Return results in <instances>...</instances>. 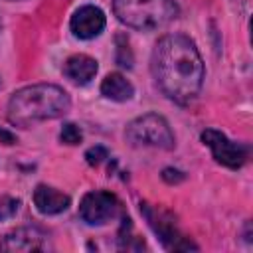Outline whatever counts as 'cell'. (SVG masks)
Listing matches in <instances>:
<instances>
[{"instance_id":"6da1fadb","label":"cell","mask_w":253,"mask_h":253,"mask_svg":"<svg viewBox=\"0 0 253 253\" xmlns=\"http://www.w3.org/2000/svg\"><path fill=\"white\" fill-rule=\"evenodd\" d=\"M152 73L160 91L186 105L202 89L204 61L196 43L184 34H168L158 40L152 51Z\"/></svg>"},{"instance_id":"7a4b0ae2","label":"cell","mask_w":253,"mask_h":253,"mask_svg":"<svg viewBox=\"0 0 253 253\" xmlns=\"http://www.w3.org/2000/svg\"><path fill=\"white\" fill-rule=\"evenodd\" d=\"M69 95L51 83H38L16 91L8 101V121L14 126H34L42 121H51L69 111Z\"/></svg>"},{"instance_id":"3957f363","label":"cell","mask_w":253,"mask_h":253,"mask_svg":"<svg viewBox=\"0 0 253 253\" xmlns=\"http://www.w3.org/2000/svg\"><path fill=\"white\" fill-rule=\"evenodd\" d=\"M119 22L134 30H158L178 16L174 0H113Z\"/></svg>"},{"instance_id":"277c9868","label":"cell","mask_w":253,"mask_h":253,"mask_svg":"<svg viewBox=\"0 0 253 253\" xmlns=\"http://www.w3.org/2000/svg\"><path fill=\"white\" fill-rule=\"evenodd\" d=\"M126 138L132 144L140 146H154L164 150L174 148V134L170 130L168 121L156 113H148L134 119L126 126Z\"/></svg>"},{"instance_id":"5b68a950","label":"cell","mask_w":253,"mask_h":253,"mask_svg":"<svg viewBox=\"0 0 253 253\" xmlns=\"http://www.w3.org/2000/svg\"><path fill=\"white\" fill-rule=\"evenodd\" d=\"M140 211L146 217V221L152 227V231L158 235V239L166 247H170V249H196V245H192L178 231L174 217L166 210H162L158 206H150V204H140Z\"/></svg>"},{"instance_id":"8992f818","label":"cell","mask_w":253,"mask_h":253,"mask_svg":"<svg viewBox=\"0 0 253 253\" xmlns=\"http://www.w3.org/2000/svg\"><path fill=\"white\" fill-rule=\"evenodd\" d=\"M121 211V202L111 192H89L83 196L79 204V215L89 225H103L111 219H115Z\"/></svg>"},{"instance_id":"52a82bcc","label":"cell","mask_w":253,"mask_h":253,"mask_svg":"<svg viewBox=\"0 0 253 253\" xmlns=\"http://www.w3.org/2000/svg\"><path fill=\"white\" fill-rule=\"evenodd\" d=\"M202 140L204 144L210 146L213 158L227 166V168H241L245 162H247V156H249V148L239 144V142H233L229 140L223 132L215 130V128H208L202 132Z\"/></svg>"},{"instance_id":"ba28073f","label":"cell","mask_w":253,"mask_h":253,"mask_svg":"<svg viewBox=\"0 0 253 253\" xmlns=\"http://www.w3.org/2000/svg\"><path fill=\"white\" fill-rule=\"evenodd\" d=\"M105 28V14L97 6H81L71 18V32L79 40H91Z\"/></svg>"},{"instance_id":"9c48e42d","label":"cell","mask_w":253,"mask_h":253,"mask_svg":"<svg viewBox=\"0 0 253 253\" xmlns=\"http://www.w3.org/2000/svg\"><path fill=\"white\" fill-rule=\"evenodd\" d=\"M2 251H42L45 249V235L34 227H20L4 237Z\"/></svg>"},{"instance_id":"30bf717a","label":"cell","mask_w":253,"mask_h":253,"mask_svg":"<svg viewBox=\"0 0 253 253\" xmlns=\"http://www.w3.org/2000/svg\"><path fill=\"white\" fill-rule=\"evenodd\" d=\"M34 204L42 213L53 215V213H61L63 210H67L71 204V198L51 186L40 184L34 192Z\"/></svg>"},{"instance_id":"8fae6325","label":"cell","mask_w":253,"mask_h":253,"mask_svg":"<svg viewBox=\"0 0 253 253\" xmlns=\"http://www.w3.org/2000/svg\"><path fill=\"white\" fill-rule=\"evenodd\" d=\"M63 73L67 79H71L73 83H79V85H85L89 83L95 73H97V61L85 53H77V55H71L65 65H63Z\"/></svg>"},{"instance_id":"7c38bea8","label":"cell","mask_w":253,"mask_h":253,"mask_svg":"<svg viewBox=\"0 0 253 253\" xmlns=\"http://www.w3.org/2000/svg\"><path fill=\"white\" fill-rule=\"evenodd\" d=\"M101 93H103V97H107L111 101L123 103L134 95V87L121 73H109L101 83Z\"/></svg>"},{"instance_id":"4fadbf2b","label":"cell","mask_w":253,"mask_h":253,"mask_svg":"<svg viewBox=\"0 0 253 253\" xmlns=\"http://www.w3.org/2000/svg\"><path fill=\"white\" fill-rule=\"evenodd\" d=\"M59 138H61V142H65V144H79L81 138H83V134H81V128H79L77 125L67 123V125H63V128H61V132H59Z\"/></svg>"},{"instance_id":"5bb4252c","label":"cell","mask_w":253,"mask_h":253,"mask_svg":"<svg viewBox=\"0 0 253 253\" xmlns=\"http://www.w3.org/2000/svg\"><path fill=\"white\" fill-rule=\"evenodd\" d=\"M18 206H20V200H14V198H10V196L0 198V219L12 217V215L18 211Z\"/></svg>"},{"instance_id":"9a60e30c","label":"cell","mask_w":253,"mask_h":253,"mask_svg":"<svg viewBox=\"0 0 253 253\" xmlns=\"http://www.w3.org/2000/svg\"><path fill=\"white\" fill-rule=\"evenodd\" d=\"M85 158H87V162H89L91 166H97V164H101V162L107 158V150H105L103 146H93V148H89V150L85 152Z\"/></svg>"},{"instance_id":"2e32d148","label":"cell","mask_w":253,"mask_h":253,"mask_svg":"<svg viewBox=\"0 0 253 253\" xmlns=\"http://www.w3.org/2000/svg\"><path fill=\"white\" fill-rule=\"evenodd\" d=\"M0 138H2V140H4L6 144H12V142H14V136H12L10 132H6V130H2V128H0Z\"/></svg>"}]
</instances>
